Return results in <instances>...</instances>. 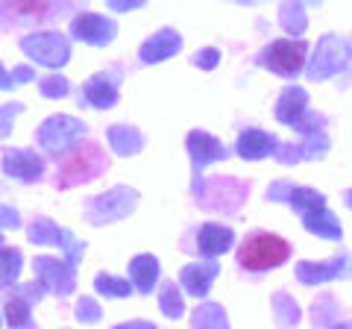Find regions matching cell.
<instances>
[{
  "label": "cell",
  "instance_id": "cell-3",
  "mask_svg": "<svg viewBox=\"0 0 352 329\" xmlns=\"http://www.w3.org/2000/svg\"><path fill=\"white\" fill-rule=\"evenodd\" d=\"M82 136H85L82 120H76L71 115H53L38 127L36 141L47 156H59V153L65 147H71L74 141H82Z\"/></svg>",
  "mask_w": 352,
  "mask_h": 329
},
{
  "label": "cell",
  "instance_id": "cell-16",
  "mask_svg": "<svg viewBox=\"0 0 352 329\" xmlns=\"http://www.w3.org/2000/svg\"><path fill=\"white\" fill-rule=\"evenodd\" d=\"M229 244H232V233H229V229L217 226V224H206V226L200 229V241H197L200 253H208V256L223 253Z\"/></svg>",
  "mask_w": 352,
  "mask_h": 329
},
{
  "label": "cell",
  "instance_id": "cell-8",
  "mask_svg": "<svg viewBox=\"0 0 352 329\" xmlns=\"http://www.w3.org/2000/svg\"><path fill=\"white\" fill-rule=\"evenodd\" d=\"M71 36L85 41V45H109V41L118 36V24L109 21L106 15L82 12L71 21Z\"/></svg>",
  "mask_w": 352,
  "mask_h": 329
},
{
  "label": "cell",
  "instance_id": "cell-19",
  "mask_svg": "<svg viewBox=\"0 0 352 329\" xmlns=\"http://www.w3.org/2000/svg\"><path fill=\"white\" fill-rule=\"evenodd\" d=\"M94 288H97V294H106V297H129L132 294L129 279H118L112 273H97Z\"/></svg>",
  "mask_w": 352,
  "mask_h": 329
},
{
  "label": "cell",
  "instance_id": "cell-20",
  "mask_svg": "<svg viewBox=\"0 0 352 329\" xmlns=\"http://www.w3.org/2000/svg\"><path fill=\"white\" fill-rule=\"evenodd\" d=\"M62 226H56L50 217H36L30 224V241L32 244H56Z\"/></svg>",
  "mask_w": 352,
  "mask_h": 329
},
{
  "label": "cell",
  "instance_id": "cell-28",
  "mask_svg": "<svg viewBox=\"0 0 352 329\" xmlns=\"http://www.w3.org/2000/svg\"><path fill=\"white\" fill-rule=\"evenodd\" d=\"M21 226V217L12 206H0V229H15Z\"/></svg>",
  "mask_w": 352,
  "mask_h": 329
},
{
  "label": "cell",
  "instance_id": "cell-30",
  "mask_svg": "<svg viewBox=\"0 0 352 329\" xmlns=\"http://www.w3.org/2000/svg\"><path fill=\"white\" fill-rule=\"evenodd\" d=\"M141 0H112L109 9H115V12H126V9H138Z\"/></svg>",
  "mask_w": 352,
  "mask_h": 329
},
{
  "label": "cell",
  "instance_id": "cell-33",
  "mask_svg": "<svg viewBox=\"0 0 352 329\" xmlns=\"http://www.w3.org/2000/svg\"><path fill=\"white\" fill-rule=\"evenodd\" d=\"M344 329H352V326H344Z\"/></svg>",
  "mask_w": 352,
  "mask_h": 329
},
{
  "label": "cell",
  "instance_id": "cell-31",
  "mask_svg": "<svg viewBox=\"0 0 352 329\" xmlns=\"http://www.w3.org/2000/svg\"><path fill=\"white\" fill-rule=\"evenodd\" d=\"M115 329H156V326L147 323V321H129V323H118Z\"/></svg>",
  "mask_w": 352,
  "mask_h": 329
},
{
  "label": "cell",
  "instance_id": "cell-6",
  "mask_svg": "<svg viewBox=\"0 0 352 329\" xmlns=\"http://www.w3.org/2000/svg\"><path fill=\"white\" fill-rule=\"evenodd\" d=\"M138 206V191L135 189H126V185H118V189L106 191L100 197H94L88 203V221L91 224H112V221H120L126 217L132 209Z\"/></svg>",
  "mask_w": 352,
  "mask_h": 329
},
{
  "label": "cell",
  "instance_id": "cell-32",
  "mask_svg": "<svg viewBox=\"0 0 352 329\" xmlns=\"http://www.w3.org/2000/svg\"><path fill=\"white\" fill-rule=\"evenodd\" d=\"M0 247H3V235H0Z\"/></svg>",
  "mask_w": 352,
  "mask_h": 329
},
{
  "label": "cell",
  "instance_id": "cell-27",
  "mask_svg": "<svg viewBox=\"0 0 352 329\" xmlns=\"http://www.w3.org/2000/svg\"><path fill=\"white\" fill-rule=\"evenodd\" d=\"M24 112V103H3L0 106V138L9 136V129H12V118Z\"/></svg>",
  "mask_w": 352,
  "mask_h": 329
},
{
  "label": "cell",
  "instance_id": "cell-14",
  "mask_svg": "<svg viewBox=\"0 0 352 329\" xmlns=\"http://www.w3.org/2000/svg\"><path fill=\"white\" fill-rule=\"evenodd\" d=\"M217 273V265L214 262H197V265H188L182 270V285L185 291L194 294V297H203V294L208 291V285H212Z\"/></svg>",
  "mask_w": 352,
  "mask_h": 329
},
{
  "label": "cell",
  "instance_id": "cell-10",
  "mask_svg": "<svg viewBox=\"0 0 352 329\" xmlns=\"http://www.w3.org/2000/svg\"><path fill=\"white\" fill-rule=\"evenodd\" d=\"M80 103H88L94 109H112L118 103V76L109 74H97L82 85V97Z\"/></svg>",
  "mask_w": 352,
  "mask_h": 329
},
{
  "label": "cell",
  "instance_id": "cell-23",
  "mask_svg": "<svg viewBox=\"0 0 352 329\" xmlns=\"http://www.w3.org/2000/svg\"><path fill=\"white\" fill-rule=\"evenodd\" d=\"M159 306H162V312L168 315V317H179V315L185 312L182 297H179V291H176V285H173V282H164V285H162Z\"/></svg>",
  "mask_w": 352,
  "mask_h": 329
},
{
  "label": "cell",
  "instance_id": "cell-12",
  "mask_svg": "<svg viewBox=\"0 0 352 329\" xmlns=\"http://www.w3.org/2000/svg\"><path fill=\"white\" fill-rule=\"evenodd\" d=\"M159 279V259L150 253H141L129 262V282L141 294H153V285Z\"/></svg>",
  "mask_w": 352,
  "mask_h": 329
},
{
  "label": "cell",
  "instance_id": "cell-29",
  "mask_svg": "<svg viewBox=\"0 0 352 329\" xmlns=\"http://www.w3.org/2000/svg\"><path fill=\"white\" fill-rule=\"evenodd\" d=\"M197 65H200V68H212V65L217 62V53L208 47V50H203V53H197V59H194Z\"/></svg>",
  "mask_w": 352,
  "mask_h": 329
},
{
  "label": "cell",
  "instance_id": "cell-9",
  "mask_svg": "<svg viewBox=\"0 0 352 329\" xmlns=\"http://www.w3.org/2000/svg\"><path fill=\"white\" fill-rule=\"evenodd\" d=\"M3 173L21 182H36L44 173V162L36 150H6L3 153Z\"/></svg>",
  "mask_w": 352,
  "mask_h": 329
},
{
  "label": "cell",
  "instance_id": "cell-21",
  "mask_svg": "<svg viewBox=\"0 0 352 329\" xmlns=\"http://www.w3.org/2000/svg\"><path fill=\"white\" fill-rule=\"evenodd\" d=\"M6 323L12 329H21V326H30V300L21 297V294H12L6 300Z\"/></svg>",
  "mask_w": 352,
  "mask_h": 329
},
{
  "label": "cell",
  "instance_id": "cell-26",
  "mask_svg": "<svg viewBox=\"0 0 352 329\" xmlns=\"http://www.w3.org/2000/svg\"><path fill=\"white\" fill-rule=\"evenodd\" d=\"M100 317H103V312H100V306H97V300L82 297L80 303H76V321L80 323H97Z\"/></svg>",
  "mask_w": 352,
  "mask_h": 329
},
{
  "label": "cell",
  "instance_id": "cell-2",
  "mask_svg": "<svg viewBox=\"0 0 352 329\" xmlns=\"http://www.w3.org/2000/svg\"><path fill=\"white\" fill-rule=\"evenodd\" d=\"M291 259V244L276 233H250L235 250V262L250 273H264Z\"/></svg>",
  "mask_w": 352,
  "mask_h": 329
},
{
  "label": "cell",
  "instance_id": "cell-25",
  "mask_svg": "<svg viewBox=\"0 0 352 329\" xmlns=\"http://www.w3.org/2000/svg\"><path fill=\"white\" fill-rule=\"evenodd\" d=\"M68 80H65L62 74H50V76H44L41 80V94L47 97V100H59V97L68 94Z\"/></svg>",
  "mask_w": 352,
  "mask_h": 329
},
{
  "label": "cell",
  "instance_id": "cell-13",
  "mask_svg": "<svg viewBox=\"0 0 352 329\" xmlns=\"http://www.w3.org/2000/svg\"><path fill=\"white\" fill-rule=\"evenodd\" d=\"M188 153H191V159H194V171L197 173H200V168H206L208 162L226 156V150L220 147L208 133H200V129H194V133L188 136Z\"/></svg>",
  "mask_w": 352,
  "mask_h": 329
},
{
  "label": "cell",
  "instance_id": "cell-17",
  "mask_svg": "<svg viewBox=\"0 0 352 329\" xmlns=\"http://www.w3.org/2000/svg\"><path fill=\"white\" fill-rule=\"evenodd\" d=\"M21 273V250L0 247V288H9Z\"/></svg>",
  "mask_w": 352,
  "mask_h": 329
},
{
  "label": "cell",
  "instance_id": "cell-7",
  "mask_svg": "<svg viewBox=\"0 0 352 329\" xmlns=\"http://www.w3.org/2000/svg\"><path fill=\"white\" fill-rule=\"evenodd\" d=\"M36 268V279L44 285L47 291L59 294V297H68V294L76 288V279H74V268L68 262H59L53 256H38L32 262Z\"/></svg>",
  "mask_w": 352,
  "mask_h": 329
},
{
  "label": "cell",
  "instance_id": "cell-11",
  "mask_svg": "<svg viewBox=\"0 0 352 329\" xmlns=\"http://www.w3.org/2000/svg\"><path fill=\"white\" fill-rule=\"evenodd\" d=\"M182 47V39L176 36L173 30H159L156 36H150L144 45H141V50H138V56H141V62H147V65H153V62H162V59H168V56H173L176 50Z\"/></svg>",
  "mask_w": 352,
  "mask_h": 329
},
{
  "label": "cell",
  "instance_id": "cell-22",
  "mask_svg": "<svg viewBox=\"0 0 352 329\" xmlns=\"http://www.w3.org/2000/svg\"><path fill=\"white\" fill-rule=\"evenodd\" d=\"M194 329H226V317L217 306H203L194 312Z\"/></svg>",
  "mask_w": 352,
  "mask_h": 329
},
{
  "label": "cell",
  "instance_id": "cell-24",
  "mask_svg": "<svg viewBox=\"0 0 352 329\" xmlns=\"http://www.w3.org/2000/svg\"><path fill=\"white\" fill-rule=\"evenodd\" d=\"M32 76H36V74H32L30 65H18V68H15L12 74H9V71L3 68V62H0V92H12L15 85L30 83Z\"/></svg>",
  "mask_w": 352,
  "mask_h": 329
},
{
  "label": "cell",
  "instance_id": "cell-5",
  "mask_svg": "<svg viewBox=\"0 0 352 329\" xmlns=\"http://www.w3.org/2000/svg\"><path fill=\"white\" fill-rule=\"evenodd\" d=\"M21 50L47 68H62L71 59V45L62 32H30L21 39Z\"/></svg>",
  "mask_w": 352,
  "mask_h": 329
},
{
  "label": "cell",
  "instance_id": "cell-1",
  "mask_svg": "<svg viewBox=\"0 0 352 329\" xmlns=\"http://www.w3.org/2000/svg\"><path fill=\"white\" fill-rule=\"evenodd\" d=\"M106 168H109L106 150L97 145V141H80V145L59 162V171H56L53 185H56L59 191L74 189V185H85V182L100 177Z\"/></svg>",
  "mask_w": 352,
  "mask_h": 329
},
{
  "label": "cell",
  "instance_id": "cell-15",
  "mask_svg": "<svg viewBox=\"0 0 352 329\" xmlns=\"http://www.w3.org/2000/svg\"><path fill=\"white\" fill-rule=\"evenodd\" d=\"M109 145H112V150L120 153V156H129V153H138L144 147V136L129 124H118L109 129Z\"/></svg>",
  "mask_w": 352,
  "mask_h": 329
},
{
  "label": "cell",
  "instance_id": "cell-4",
  "mask_svg": "<svg viewBox=\"0 0 352 329\" xmlns=\"http://www.w3.org/2000/svg\"><path fill=\"white\" fill-rule=\"evenodd\" d=\"M308 56V45L305 41H294V39H276L270 41L264 53L258 56V62L264 68H270L276 76H296L302 71Z\"/></svg>",
  "mask_w": 352,
  "mask_h": 329
},
{
  "label": "cell",
  "instance_id": "cell-18",
  "mask_svg": "<svg viewBox=\"0 0 352 329\" xmlns=\"http://www.w3.org/2000/svg\"><path fill=\"white\" fill-rule=\"evenodd\" d=\"M270 147H273V138H267L264 133H256V129L244 133V136H241V141H238V153H241V156H247V159H258Z\"/></svg>",
  "mask_w": 352,
  "mask_h": 329
}]
</instances>
